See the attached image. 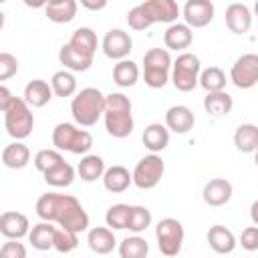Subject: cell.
Masks as SVG:
<instances>
[{
    "mask_svg": "<svg viewBox=\"0 0 258 258\" xmlns=\"http://www.w3.org/2000/svg\"><path fill=\"white\" fill-rule=\"evenodd\" d=\"M147 254H149V244L139 234L127 236L119 242V256L121 258H147Z\"/></svg>",
    "mask_w": 258,
    "mask_h": 258,
    "instance_id": "d590c367",
    "label": "cell"
},
{
    "mask_svg": "<svg viewBox=\"0 0 258 258\" xmlns=\"http://www.w3.org/2000/svg\"><path fill=\"white\" fill-rule=\"evenodd\" d=\"M12 93H10V89L8 87H4V85H0V113H4L6 109H8V105H10V101H12Z\"/></svg>",
    "mask_w": 258,
    "mask_h": 258,
    "instance_id": "ee69618b",
    "label": "cell"
},
{
    "mask_svg": "<svg viewBox=\"0 0 258 258\" xmlns=\"http://www.w3.org/2000/svg\"><path fill=\"white\" fill-rule=\"evenodd\" d=\"M34 210L40 222L58 224V228H67L77 234L89 230V214L71 194H42L36 200Z\"/></svg>",
    "mask_w": 258,
    "mask_h": 258,
    "instance_id": "6da1fadb",
    "label": "cell"
},
{
    "mask_svg": "<svg viewBox=\"0 0 258 258\" xmlns=\"http://www.w3.org/2000/svg\"><path fill=\"white\" fill-rule=\"evenodd\" d=\"M105 129L111 137L125 139L133 133V105L131 99L123 93L105 95Z\"/></svg>",
    "mask_w": 258,
    "mask_h": 258,
    "instance_id": "7a4b0ae2",
    "label": "cell"
},
{
    "mask_svg": "<svg viewBox=\"0 0 258 258\" xmlns=\"http://www.w3.org/2000/svg\"><path fill=\"white\" fill-rule=\"evenodd\" d=\"M105 95L97 87H85L71 99V115L77 127H93L103 117Z\"/></svg>",
    "mask_w": 258,
    "mask_h": 258,
    "instance_id": "3957f363",
    "label": "cell"
},
{
    "mask_svg": "<svg viewBox=\"0 0 258 258\" xmlns=\"http://www.w3.org/2000/svg\"><path fill=\"white\" fill-rule=\"evenodd\" d=\"M141 14L145 16L147 24H155V22H165V24H173L177 22L179 16V6L175 0H147L137 4Z\"/></svg>",
    "mask_w": 258,
    "mask_h": 258,
    "instance_id": "8fae6325",
    "label": "cell"
},
{
    "mask_svg": "<svg viewBox=\"0 0 258 258\" xmlns=\"http://www.w3.org/2000/svg\"><path fill=\"white\" fill-rule=\"evenodd\" d=\"M202 71V62L194 52H181L177 58L171 62V73L169 81L173 87L181 93H189L198 87V77Z\"/></svg>",
    "mask_w": 258,
    "mask_h": 258,
    "instance_id": "52a82bcc",
    "label": "cell"
},
{
    "mask_svg": "<svg viewBox=\"0 0 258 258\" xmlns=\"http://www.w3.org/2000/svg\"><path fill=\"white\" fill-rule=\"evenodd\" d=\"M163 42H165V50L185 52V48H189L194 42V30L183 22H173L165 28Z\"/></svg>",
    "mask_w": 258,
    "mask_h": 258,
    "instance_id": "e0dca14e",
    "label": "cell"
},
{
    "mask_svg": "<svg viewBox=\"0 0 258 258\" xmlns=\"http://www.w3.org/2000/svg\"><path fill=\"white\" fill-rule=\"evenodd\" d=\"M79 4L75 0H50L44 6V12L50 22L54 24H67L77 16Z\"/></svg>",
    "mask_w": 258,
    "mask_h": 258,
    "instance_id": "484cf974",
    "label": "cell"
},
{
    "mask_svg": "<svg viewBox=\"0 0 258 258\" xmlns=\"http://www.w3.org/2000/svg\"><path fill=\"white\" fill-rule=\"evenodd\" d=\"M103 187L111 194H123L131 185V171L123 165H111L103 173Z\"/></svg>",
    "mask_w": 258,
    "mask_h": 258,
    "instance_id": "cb8c5ba5",
    "label": "cell"
},
{
    "mask_svg": "<svg viewBox=\"0 0 258 258\" xmlns=\"http://www.w3.org/2000/svg\"><path fill=\"white\" fill-rule=\"evenodd\" d=\"M206 240H208L210 248L216 254H222V256L232 254L236 250V246H238V240H236L234 232L230 228H226V226H220V224H216V226H212L208 230Z\"/></svg>",
    "mask_w": 258,
    "mask_h": 258,
    "instance_id": "d6986e66",
    "label": "cell"
},
{
    "mask_svg": "<svg viewBox=\"0 0 258 258\" xmlns=\"http://www.w3.org/2000/svg\"><path fill=\"white\" fill-rule=\"evenodd\" d=\"M185 238L183 224L177 218H161L155 226V240L157 248L165 258H175L181 252Z\"/></svg>",
    "mask_w": 258,
    "mask_h": 258,
    "instance_id": "ba28073f",
    "label": "cell"
},
{
    "mask_svg": "<svg viewBox=\"0 0 258 258\" xmlns=\"http://www.w3.org/2000/svg\"><path fill=\"white\" fill-rule=\"evenodd\" d=\"M230 81L234 83L236 89H242V91L256 87V83H258V54L246 52V54L238 56L230 69Z\"/></svg>",
    "mask_w": 258,
    "mask_h": 258,
    "instance_id": "30bf717a",
    "label": "cell"
},
{
    "mask_svg": "<svg viewBox=\"0 0 258 258\" xmlns=\"http://www.w3.org/2000/svg\"><path fill=\"white\" fill-rule=\"evenodd\" d=\"M26 246L20 240H8L0 246V258H26Z\"/></svg>",
    "mask_w": 258,
    "mask_h": 258,
    "instance_id": "b9f144b4",
    "label": "cell"
},
{
    "mask_svg": "<svg viewBox=\"0 0 258 258\" xmlns=\"http://www.w3.org/2000/svg\"><path fill=\"white\" fill-rule=\"evenodd\" d=\"M22 99H24V103L30 109H40V107H44V105L50 103L52 89H50V85L44 79H32V81L26 83L24 93H22Z\"/></svg>",
    "mask_w": 258,
    "mask_h": 258,
    "instance_id": "44dd1931",
    "label": "cell"
},
{
    "mask_svg": "<svg viewBox=\"0 0 258 258\" xmlns=\"http://www.w3.org/2000/svg\"><path fill=\"white\" fill-rule=\"evenodd\" d=\"M87 244L89 248L95 252V254H101V256H107L115 250L117 246V238H115V232L109 230L107 226H95L89 230L87 234Z\"/></svg>",
    "mask_w": 258,
    "mask_h": 258,
    "instance_id": "7402d4cb",
    "label": "cell"
},
{
    "mask_svg": "<svg viewBox=\"0 0 258 258\" xmlns=\"http://www.w3.org/2000/svg\"><path fill=\"white\" fill-rule=\"evenodd\" d=\"M30 222L22 212L6 210L0 214V234L6 240H22L28 236Z\"/></svg>",
    "mask_w": 258,
    "mask_h": 258,
    "instance_id": "5bb4252c",
    "label": "cell"
},
{
    "mask_svg": "<svg viewBox=\"0 0 258 258\" xmlns=\"http://www.w3.org/2000/svg\"><path fill=\"white\" fill-rule=\"evenodd\" d=\"M50 89H52V95L56 97H73L77 93V79L73 73L69 71H56L52 77H50Z\"/></svg>",
    "mask_w": 258,
    "mask_h": 258,
    "instance_id": "e575fe53",
    "label": "cell"
},
{
    "mask_svg": "<svg viewBox=\"0 0 258 258\" xmlns=\"http://www.w3.org/2000/svg\"><path fill=\"white\" fill-rule=\"evenodd\" d=\"M226 73L220 69V67H208V69H202L200 71V77H198V85L206 91V93H218V91H224L226 89Z\"/></svg>",
    "mask_w": 258,
    "mask_h": 258,
    "instance_id": "836d02e7",
    "label": "cell"
},
{
    "mask_svg": "<svg viewBox=\"0 0 258 258\" xmlns=\"http://www.w3.org/2000/svg\"><path fill=\"white\" fill-rule=\"evenodd\" d=\"M181 14L189 28H204L214 20V4L210 0H187Z\"/></svg>",
    "mask_w": 258,
    "mask_h": 258,
    "instance_id": "4fadbf2b",
    "label": "cell"
},
{
    "mask_svg": "<svg viewBox=\"0 0 258 258\" xmlns=\"http://www.w3.org/2000/svg\"><path fill=\"white\" fill-rule=\"evenodd\" d=\"M69 44L75 46V48H79V50H83V52L89 54V56H95L97 46H99V40H97V34H95L93 28H89V26H79V28L71 34Z\"/></svg>",
    "mask_w": 258,
    "mask_h": 258,
    "instance_id": "1f68e13d",
    "label": "cell"
},
{
    "mask_svg": "<svg viewBox=\"0 0 258 258\" xmlns=\"http://www.w3.org/2000/svg\"><path fill=\"white\" fill-rule=\"evenodd\" d=\"M141 141L151 153L159 155L169 145V131L161 123H149L141 133Z\"/></svg>",
    "mask_w": 258,
    "mask_h": 258,
    "instance_id": "603a6c76",
    "label": "cell"
},
{
    "mask_svg": "<svg viewBox=\"0 0 258 258\" xmlns=\"http://www.w3.org/2000/svg\"><path fill=\"white\" fill-rule=\"evenodd\" d=\"M52 145L56 151L87 155L93 147V135L75 123H58L52 129Z\"/></svg>",
    "mask_w": 258,
    "mask_h": 258,
    "instance_id": "277c9868",
    "label": "cell"
},
{
    "mask_svg": "<svg viewBox=\"0 0 258 258\" xmlns=\"http://www.w3.org/2000/svg\"><path fill=\"white\" fill-rule=\"evenodd\" d=\"M232 196H234V187H232V183H230L228 179H224V177H214V179H210V181L204 185V189H202L204 202H206L208 206H212V208L226 206V204L232 200Z\"/></svg>",
    "mask_w": 258,
    "mask_h": 258,
    "instance_id": "9a60e30c",
    "label": "cell"
},
{
    "mask_svg": "<svg viewBox=\"0 0 258 258\" xmlns=\"http://www.w3.org/2000/svg\"><path fill=\"white\" fill-rule=\"evenodd\" d=\"M60 161H64V157H62V153L56 151V149H40V151H36V155H34V159H32L34 167H36L40 173H46L48 169H52V167L58 165Z\"/></svg>",
    "mask_w": 258,
    "mask_h": 258,
    "instance_id": "ab89813d",
    "label": "cell"
},
{
    "mask_svg": "<svg viewBox=\"0 0 258 258\" xmlns=\"http://www.w3.org/2000/svg\"><path fill=\"white\" fill-rule=\"evenodd\" d=\"M240 244L246 252H256L258 250V226H248L240 234Z\"/></svg>",
    "mask_w": 258,
    "mask_h": 258,
    "instance_id": "7bdbcfd3",
    "label": "cell"
},
{
    "mask_svg": "<svg viewBox=\"0 0 258 258\" xmlns=\"http://www.w3.org/2000/svg\"><path fill=\"white\" fill-rule=\"evenodd\" d=\"M163 173H165V161L161 159V155L149 153L135 163L131 171V183L139 189H153L161 181Z\"/></svg>",
    "mask_w": 258,
    "mask_h": 258,
    "instance_id": "9c48e42d",
    "label": "cell"
},
{
    "mask_svg": "<svg viewBox=\"0 0 258 258\" xmlns=\"http://www.w3.org/2000/svg\"><path fill=\"white\" fill-rule=\"evenodd\" d=\"M103 54L111 60H125L129 56V52L133 50V38L129 32H125L123 28H111L101 42Z\"/></svg>",
    "mask_w": 258,
    "mask_h": 258,
    "instance_id": "7c38bea8",
    "label": "cell"
},
{
    "mask_svg": "<svg viewBox=\"0 0 258 258\" xmlns=\"http://www.w3.org/2000/svg\"><path fill=\"white\" fill-rule=\"evenodd\" d=\"M4 20H6V16H4V12L0 10V30H2V26H4Z\"/></svg>",
    "mask_w": 258,
    "mask_h": 258,
    "instance_id": "bcb514c9",
    "label": "cell"
},
{
    "mask_svg": "<svg viewBox=\"0 0 258 258\" xmlns=\"http://www.w3.org/2000/svg\"><path fill=\"white\" fill-rule=\"evenodd\" d=\"M226 26L230 32L234 34H246L252 26V12L246 4L242 2H232L228 8H226Z\"/></svg>",
    "mask_w": 258,
    "mask_h": 258,
    "instance_id": "ac0fdd59",
    "label": "cell"
},
{
    "mask_svg": "<svg viewBox=\"0 0 258 258\" xmlns=\"http://www.w3.org/2000/svg\"><path fill=\"white\" fill-rule=\"evenodd\" d=\"M18 73V60L10 52H0V81H6Z\"/></svg>",
    "mask_w": 258,
    "mask_h": 258,
    "instance_id": "60d3db41",
    "label": "cell"
},
{
    "mask_svg": "<svg viewBox=\"0 0 258 258\" xmlns=\"http://www.w3.org/2000/svg\"><path fill=\"white\" fill-rule=\"evenodd\" d=\"M105 169H107V167H105V161H103L101 155L87 153V155L81 157V161H79V165H77L75 171H77V175H79L83 181L93 183V181H97V179L103 177Z\"/></svg>",
    "mask_w": 258,
    "mask_h": 258,
    "instance_id": "d4e9b609",
    "label": "cell"
},
{
    "mask_svg": "<svg viewBox=\"0 0 258 258\" xmlns=\"http://www.w3.org/2000/svg\"><path fill=\"white\" fill-rule=\"evenodd\" d=\"M2 163L8 169H22L30 161V149L22 141H12L2 149Z\"/></svg>",
    "mask_w": 258,
    "mask_h": 258,
    "instance_id": "4316f807",
    "label": "cell"
},
{
    "mask_svg": "<svg viewBox=\"0 0 258 258\" xmlns=\"http://www.w3.org/2000/svg\"><path fill=\"white\" fill-rule=\"evenodd\" d=\"M129 212L131 206L129 204H113L107 214H105V222L109 230H125L127 228V220H129Z\"/></svg>",
    "mask_w": 258,
    "mask_h": 258,
    "instance_id": "74e56055",
    "label": "cell"
},
{
    "mask_svg": "<svg viewBox=\"0 0 258 258\" xmlns=\"http://www.w3.org/2000/svg\"><path fill=\"white\" fill-rule=\"evenodd\" d=\"M196 125V115L187 105H171L165 111V127L173 133H187Z\"/></svg>",
    "mask_w": 258,
    "mask_h": 258,
    "instance_id": "2e32d148",
    "label": "cell"
},
{
    "mask_svg": "<svg viewBox=\"0 0 258 258\" xmlns=\"http://www.w3.org/2000/svg\"><path fill=\"white\" fill-rule=\"evenodd\" d=\"M58 60H60V64L64 67V71H69V73H85V71H89L91 64H93V56H89V54H85L83 50L71 46L69 42L60 46V50H58Z\"/></svg>",
    "mask_w": 258,
    "mask_h": 258,
    "instance_id": "ffe728a7",
    "label": "cell"
},
{
    "mask_svg": "<svg viewBox=\"0 0 258 258\" xmlns=\"http://www.w3.org/2000/svg\"><path fill=\"white\" fill-rule=\"evenodd\" d=\"M234 145L242 153H254L258 149V127L254 123H242L234 131Z\"/></svg>",
    "mask_w": 258,
    "mask_h": 258,
    "instance_id": "f546056e",
    "label": "cell"
},
{
    "mask_svg": "<svg viewBox=\"0 0 258 258\" xmlns=\"http://www.w3.org/2000/svg\"><path fill=\"white\" fill-rule=\"evenodd\" d=\"M81 6H85V8H89V10H101V8L107 6V2H105V0H101V2H89V0H83Z\"/></svg>",
    "mask_w": 258,
    "mask_h": 258,
    "instance_id": "f6af8a7d",
    "label": "cell"
},
{
    "mask_svg": "<svg viewBox=\"0 0 258 258\" xmlns=\"http://www.w3.org/2000/svg\"><path fill=\"white\" fill-rule=\"evenodd\" d=\"M113 81H115V85H119L121 89L133 87V85L139 81V67H137L131 58L119 60V62L113 67Z\"/></svg>",
    "mask_w": 258,
    "mask_h": 258,
    "instance_id": "d6a6232c",
    "label": "cell"
},
{
    "mask_svg": "<svg viewBox=\"0 0 258 258\" xmlns=\"http://www.w3.org/2000/svg\"><path fill=\"white\" fill-rule=\"evenodd\" d=\"M79 246V234L77 232H71L67 228H54V242H52V248L60 254H69L73 252L75 248Z\"/></svg>",
    "mask_w": 258,
    "mask_h": 258,
    "instance_id": "f35d334b",
    "label": "cell"
},
{
    "mask_svg": "<svg viewBox=\"0 0 258 258\" xmlns=\"http://www.w3.org/2000/svg\"><path fill=\"white\" fill-rule=\"evenodd\" d=\"M54 228L50 222H38L34 224L30 230H28V242L32 248L44 252V250H50L52 248V242H54Z\"/></svg>",
    "mask_w": 258,
    "mask_h": 258,
    "instance_id": "f1b7e54d",
    "label": "cell"
},
{
    "mask_svg": "<svg viewBox=\"0 0 258 258\" xmlns=\"http://www.w3.org/2000/svg\"><path fill=\"white\" fill-rule=\"evenodd\" d=\"M232 107H234V99L226 91L206 93V97H204V109L210 117H224L232 111Z\"/></svg>",
    "mask_w": 258,
    "mask_h": 258,
    "instance_id": "83f0119b",
    "label": "cell"
},
{
    "mask_svg": "<svg viewBox=\"0 0 258 258\" xmlns=\"http://www.w3.org/2000/svg\"><path fill=\"white\" fill-rule=\"evenodd\" d=\"M171 54L165 48H149L143 54V81L149 89H163L171 73Z\"/></svg>",
    "mask_w": 258,
    "mask_h": 258,
    "instance_id": "8992f818",
    "label": "cell"
},
{
    "mask_svg": "<svg viewBox=\"0 0 258 258\" xmlns=\"http://www.w3.org/2000/svg\"><path fill=\"white\" fill-rule=\"evenodd\" d=\"M151 212H149V208H145V206H131V212H129V220H127V228L125 230H129V232H133V234H141V232H145L149 226H151Z\"/></svg>",
    "mask_w": 258,
    "mask_h": 258,
    "instance_id": "8d00e7d4",
    "label": "cell"
},
{
    "mask_svg": "<svg viewBox=\"0 0 258 258\" xmlns=\"http://www.w3.org/2000/svg\"><path fill=\"white\" fill-rule=\"evenodd\" d=\"M42 175H44L46 185H50V187H69L75 181L77 171L69 161H60L58 165H54L52 169H48Z\"/></svg>",
    "mask_w": 258,
    "mask_h": 258,
    "instance_id": "4dcf8cb0",
    "label": "cell"
},
{
    "mask_svg": "<svg viewBox=\"0 0 258 258\" xmlns=\"http://www.w3.org/2000/svg\"><path fill=\"white\" fill-rule=\"evenodd\" d=\"M4 129L14 141H22L32 133L34 113L22 97H12L8 109L4 111Z\"/></svg>",
    "mask_w": 258,
    "mask_h": 258,
    "instance_id": "5b68a950",
    "label": "cell"
}]
</instances>
